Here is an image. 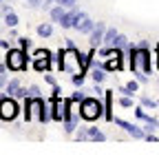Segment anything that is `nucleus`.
<instances>
[{
  "instance_id": "nucleus-27",
  "label": "nucleus",
  "mask_w": 159,
  "mask_h": 155,
  "mask_svg": "<svg viewBox=\"0 0 159 155\" xmlns=\"http://www.w3.org/2000/svg\"><path fill=\"white\" fill-rule=\"evenodd\" d=\"M57 5H62V7H66V9H71V7H75L77 5V0H55Z\"/></svg>"
},
{
  "instance_id": "nucleus-4",
  "label": "nucleus",
  "mask_w": 159,
  "mask_h": 155,
  "mask_svg": "<svg viewBox=\"0 0 159 155\" xmlns=\"http://www.w3.org/2000/svg\"><path fill=\"white\" fill-rule=\"evenodd\" d=\"M42 113H44V100L42 98H27L25 100V120H40L42 122Z\"/></svg>"
},
{
  "instance_id": "nucleus-36",
  "label": "nucleus",
  "mask_w": 159,
  "mask_h": 155,
  "mask_svg": "<svg viewBox=\"0 0 159 155\" xmlns=\"http://www.w3.org/2000/svg\"><path fill=\"white\" fill-rule=\"evenodd\" d=\"M93 93H99V95H102V87H99L97 82H95V87H93Z\"/></svg>"
},
{
  "instance_id": "nucleus-23",
  "label": "nucleus",
  "mask_w": 159,
  "mask_h": 155,
  "mask_svg": "<svg viewBox=\"0 0 159 155\" xmlns=\"http://www.w3.org/2000/svg\"><path fill=\"white\" fill-rule=\"evenodd\" d=\"M126 45H128V38H126L124 33H119V35H117V40H115V49H124Z\"/></svg>"
},
{
  "instance_id": "nucleus-30",
  "label": "nucleus",
  "mask_w": 159,
  "mask_h": 155,
  "mask_svg": "<svg viewBox=\"0 0 159 155\" xmlns=\"http://www.w3.org/2000/svg\"><path fill=\"white\" fill-rule=\"evenodd\" d=\"M47 55H51L47 49H38V51L33 53V60H38V58H47Z\"/></svg>"
},
{
  "instance_id": "nucleus-32",
  "label": "nucleus",
  "mask_w": 159,
  "mask_h": 155,
  "mask_svg": "<svg viewBox=\"0 0 159 155\" xmlns=\"http://www.w3.org/2000/svg\"><path fill=\"white\" fill-rule=\"evenodd\" d=\"M44 80H47V82H49L51 87H53V84H57V80H55V78H53V75H51L49 71H47V75H44Z\"/></svg>"
},
{
  "instance_id": "nucleus-3",
  "label": "nucleus",
  "mask_w": 159,
  "mask_h": 155,
  "mask_svg": "<svg viewBox=\"0 0 159 155\" xmlns=\"http://www.w3.org/2000/svg\"><path fill=\"white\" fill-rule=\"evenodd\" d=\"M5 67L9 71H25L29 67V58H27V51L25 49H7V55H5Z\"/></svg>"
},
{
  "instance_id": "nucleus-17",
  "label": "nucleus",
  "mask_w": 159,
  "mask_h": 155,
  "mask_svg": "<svg viewBox=\"0 0 159 155\" xmlns=\"http://www.w3.org/2000/svg\"><path fill=\"white\" fill-rule=\"evenodd\" d=\"M18 22H20V20H18V13H16V11L5 13V25H7L9 29H11V27H18Z\"/></svg>"
},
{
  "instance_id": "nucleus-29",
  "label": "nucleus",
  "mask_w": 159,
  "mask_h": 155,
  "mask_svg": "<svg viewBox=\"0 0 159 155\" xmlns=\"http://www.w3.org/2000/svg\"><path fill=\"white\" fill-rule=\"evenodd\" d=\"M18 40H20V49H31V40H29V38H18Z\"/></svg>"
},
{
  "instance_id": "nucleus-2",
  "label": "nucleus",
  "mask_w": 159,
  "mask_h": 155,
  "mask_svg": "<svg viewBox=\"0 0 159 155\" xmlns=\"http://www.w3.org/2000/svg\"><path fill=\"white\" fill-rule=\"evenodd\" d=\"M80 111H82V120L95 122V120H99V118H104L106 106L102 104V100H97V98H86L82 104H80Z\"/></svg>"
},
{
  "instance_id": "nucleus-25",
  "label": "nucleus",
  "mask_w": 159,
  "mask_h": 155,
  "mask_svg": "<svg viewBox=\"0 0 159 155\" xmlns=\"http://www.w3.org/2000/svg\"><path fill=\"white\" fill-rule=\"evenodd\" d=\"M71 100H75V102H80V104H82V102L86 100V95H84V91H75V93L71 95Z\"/></svg>"
},
{
  "instance_id": "nucleus-10",
  "label": "nucleus",
  "mask_w": 159,
  "mask_h": 155,
  "mask_svg": "<svg viewBox=\"0 0 159 155\" xmlns=\"http://www.w3.org/2000/svg\"><path fill=\"white\" fill-rule=\"evenodd\" d=\"M51 60H53V58L51 55H47V58H38V60H33V69L35 71H49L51 69Z\"/></svg>"
},
{
  "instance_id": "nucleus-20",
  "label": "nucleus",
  "mask_w": 159,
  "mask_h": 155,
  "mask_svg": "<svg viewBox=\"0 0 159 155\" xmlns=\"http://www.w3.org/2000/svg\"><path fill=\"white\" fill-rule=\"evenodd\" d=\"M73 135H75V140H77V142H84V140H89V133H86V126H77Z\"/></svg>"
},
{
  "instance_id": "nucleus-11",
  "label": "nucleus",
  "mask_w": 159,
  "mask_h": 155,
  "mask_svg": "<svg viewBox=\"0 0 159 155\" xmlns=\"http://www.w3.org/2000/svg\"><path fill=\"white\" fill-rule=\"evenodd\" d=\"M104 95H106V104H104V106H106V111H104V120L113 122V120H115V115H113V93H111V91H106Z\"/></svg>"
},
{
  "instance_id": "nucleus-35",
  "label": "nucleus",
  "mask_w": 159,
  "mask_h": 155,
  "mask_svg": "<svg viewBox=\"0 0 159 155\" xmlns=\"http://www.w3.org/2000/svg\"><path fill=\"white\" fill-rule=\"evenodd\" d=\"M0 49H11V45H9V40H0Z\"/></svg>"
},
{
  "instance_id": "nucleus-22",
  "label": "nucleus",
  "mask_w": 159,
  "mask_h": 155,
  "mask_svg": "<svg viewBox=\"0 0 159 155\" xmlns=\"http://www.w3.org/2000/svg\"><path fill=\"white\" fill-rule=\"evenodd\" d=\"M119 104H122L124 109H130V106H135V102H133V95H122V98H119Z\"/></svg>"
},
{
  "instance_id": "nucleus-8",
  "label": "nucleus",
  "mask_w": 159,
  "mask_h": 155,
  "mask_svg": "<svg viewBox=\"0 0 159 155\" xmlns=\"http://www.w3.org/2000/svg\"><path fill=\"white\" fill-rule=\"evenodd\" d=\"M95 27H97V22H95V20H91L89 16H84L82 20H80V22L73 27V29H75V31H80V33H84V35H91Z\"/></svg>"
},
{
  "instance_id": "nucleus-9",
  "label": "nucleus",
  "mask_w": 159,
  "mask_h": 155,
  "mask_svg": "<svg viewBox=\"0 0 159 155\" xmlns=\"http://www.w3.org/2000/svg\"><path fill=\"white\" fill-rule=\"evenodd\" d=\"M91 78H93V80H95L97 84H102V82L106 80V67H104V64H97V67H93Z\"/></svg>"
},
{
  "instance_id": "nucleus-5",
  "label": "nucleus",
  "mask_w": 159,
  "mask_h": 155,
  "mask_svg": "<svg viewBox=\"0 0 159 155\" xmlns=\"http://www.w3.org/2000/svg\"><path fill=\"white\" fill-rule=\"evenodd\" d=\"M20 113V106L16 102V98H11V95H5V98H0V120L5 122H13L18 118Z\"/></svg>"
},
{
  "instance_id": "nucleus-19",
  "label": "nucleus",
  "mask_w": 159,
  "mask_h": 155,
  "mask_svg": "<svg viewBox=\"0 0 159 155\" xmlns=\"http://www.w3.org/2000/svg\"><path fill=\"white\" fill-rule=\"evenodd\" d=\"M84 78H86V75H84V71H77V73H73V75H71V82H73L75 87H84Z\"/></svg>"
},
{
  "instance_id": "nucleus-21",
  "label": "nucleus",
  "mask_w": 159,
  "mask_h": 155,
  "mask_svg": "<svg viewBox=\"0 0 159 155\" xmlns=\"http://www.w3.org/2000/svg\"><path fill=\"white\" fill-rule=\"evenodd\" d=\"M139 102H142V106H146V109H157V100H152V98H148V95H142L139 98Z\"/></svg>"
},
{
  "instance_id": "nucleus-15",
  "label": "nucleus",
  "mask_w": 159,
  "mask_h": 155,
  "mask_svg": "<svg viewBox=\"0 0 159 155\" xmlns=\"http://www.w3.org/2000/svg\"><path fill=\"white\" fill-rule=\"evenodd\" d=\"M64 13H66V7H62V5L51 7V20H53V22H60V20L64 18Z\"/></svg>"
},
{
  "instance_id": "nucleus-16",
  "label": "nucleus",
  "mask_w": 159,
  "mask_h": 155,
  "mask_svg": "<svg viewBox=\"0 0 159 155\" xmlns=\"http://www.w3.org/2000/svg\"><path fill=\"white\" fill-rule=\"evenodd\" d=\"M51 33H53V25L51 22H42V25L38 27V35L40 38H49Z\"/></svg>"
},
{
  "instance_id": "nucleus-34",
  "label": "nucleus",
  "mask_w": 159,
  "mask_h": 155,
  "mask_svg": "<svg viewBox=\"0 0 159 155\" xmlns=\"http://www.w3.org/2000/svg\"><path fill=\"white\" fill-rule=\"evenodd\" d=\"M0 87H7V75H5V71H0Z\"/></svg>"
},
{
  "instance_id": "nucleus-38",
  "label": "nucleus",
  "mask_w": 159,
  "mask_h": 155,
  "mask_svg": "<svg viewBox=\"0 0 159 155\" xmlns=\"http://www.w3.org/2000/svg\"><path fill=\"white\" fill-rule=\"evenodd\" d=\"M0 2H5V0H0Z\"/></svg>"
},
{
  "instance_id": "nucleus-37",
  "label": "nucleus",
  "mask_w": 159,
  "mask_h": 155,
  "mask_svg": "<svg viewBox=\"0 0 159 155\" xmlns=\"http://www.w3.org/2000/svg\"><path fill=\"white\" fill-rule=\"evenodd\" d=\"M0 71H5V67H2V55H0Z\"/></svg>"
},
{
  "instance_id": "nucleus-6",
  "label": "nucleus",
  "mask_w": 159,
  "mask_h": 155,
  "mask_svg": "<svg viewBox=\"0 0 159 155\" xmlns=\"http://www.w3.org/2000/svg\"><path fill=\"white\" fill-rule=\"evenodd\" d=\"M84 16H86V13H84L82 9H80L77 5H75V7L66 9V13H64L62 20H60V25H62V29H73V27H75V25L84 18Z\"/></svg>"
},
{
  "instance_id": "nucleus-14",
  "label": "nucleus",
  "mask_w": 159,
  "mask_h": 155,
  "mask_svg": "<svg viewBox=\"0 0 159 155\" xmlns=\"http://www.w3.org/2000/svg\"><path fill=\"white\" fill-rule=\"evenodd\" d=\"M117 29H106V33H104V42H102V47H115V40H117Z\"/></svg>"
},
{
  "instance_id": "nucleus-28",
  "label": "nucleus",
  "mask_w": 159,
  "mask_h": 155,
  "mask_svg": "<svg viewBox=\"0 0 159 155\" xmlns=\"http://www.w3.org/2000/svg\"><path fill=\"white\" fill-rule=\"evenodd\" d=\"M29 98H40V87L38 84H31L29 87Z\"/></svg>"
},
{
  "instance_id": "nucleus-31",
  "label": "nucleus",
  "mask_w": 159,
  "mask_h": 155,
  "mask_svg": "<svg viewBox=\"0 0 159 155\" xmlns=\"http://www.w3.org/2000/svg\"><path fill=\"white\" fill-rule=\"evenodd\" d=\"M53 98H62V87L60 84H53Z\"/></svg>"
},
{
  "instance_id": "nucleus-26",
  "label": "nucleus",
  "mask_w": 159,
  "mask_h": 155,
  "mask_svg": "<svg viewBox=\"0 0 159 155\" xmlns=\"http://www.w3.org/2000/svg\"><path fill=\"white\" fill-rule=\"evenodd\" d=\"M16 98H20V100H27L29 98V87H20V91H18V95Z\"/></svg>"
},
{
  "instance_id": "nucleus-33",
  "label": "nucleus",
  "mask_w": 159,
  "mask_h": 155,
  "mask_svg": "<svg viewBox=\"0 0 159 155\" xmlns=\"http://www.w3.org/2000/svg\"><path fill=\"white\" fill-rule=\"evenodd\" d=\"M42 2H44V0H29V5H27V7H33V9H35V7L42 5Z\"/></svg>"
},
{
  "instance_id": "nucleus-12",
  "label": "nucleus",
  "mask_w": 159,
  "mask_h": 155,
  "mask_svg": "<svg viewBox=\"0 0 159 155\" xmlns=\"http://www.w3.org/2000/svg\"><path fill=\"white\" fill-rule=\"evenodd\" d=\"M53 104H55V98H51L44 102V113H42V122H51L53 120Z\"/></svg>"
},
{
  "instance_id": "nucleus-7",
  "label": "nucleus",
  "mask_w": 159,
  "mask_h": 155,
  "mask_svg": "<svg viewBox=\"0 0 159 155\" xmlns=\"http://www.w3.org/2000/svg\"><path fill=\"white\" fill-rule=\"evenodd\" d=\"M104 33H106V25H104V22H97V27H95L93 33L89 35V45H91L93 49L102 47V42H104Z\"/></svg>"
},
{
  "instance_id": "nucleus-13",
  "label": "nucleus",
  "mask_w": 159,
  "mask_h": 155,
  "mask_svg": "<svg viewBox=\"0 0 159 155\" xmlns=\"http://www.w3.org/2000/svg\"><path fill=\"white\" fill-rule=\"evenodd\" d=\"M86 133H89V140H93V142H104L106 140V135L97 126H86Z\"/></svg>"
},
{
  "instance_id": "nucleus-1",
  "label": "nucleus",
  "mask_w": 159,
  "mask_h": 155,
  "mask_svg": "<svg viewBox=\"0 0 159 155\" xmlns=\"http://www.w3.org/2000/svg\"><path fill=\"white\" fill-rule=\"evenodd\" d=\"M57 69L60 71H66V73H77L82 71V67H80V51L75 47H66V49H60L57 51Z\"/></svg>"
},
{
  "instance_id": "nucleus-24",
  "label": "nucleus",
  "mask_w": 159,
  "mask_h": 155,
  "mask_svg": "<svg viewBox=\"0 0 159 155\" xmlns=\"http://www.w3.org/2000/svg\"><path fill=\"white\" fill-rule=\"evenodd\" d=\"M126 87H128V91H130V93L135 95V93L139 91V80H137V78H135V80H130V82H128Z\"/></svg>"
},
{
  "instance_id": "nucleus-18",
  "label": "nucleus",
  "mask_w": 159,
  "mask_h": 155,
  "mask_svg": "<svg viewBox=\"0 0 159 155\" xmlns=\"http://www.w3.org/2000/svg\"><path fill=\"white\" fill-rule=\"evenodd\" d=\"M7 95H11V98H16L18 95V91H20V82L18 80H11V82H7Z\"/></svg>"
}]
</instances>
